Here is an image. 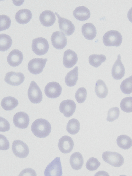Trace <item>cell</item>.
Returning <instances> with one entry per match:
<instances>
[{
	"label": "cell",
	"mask_w": 132,
	"mask_h": 176,
	"mask_svg": "<svg viewBox=\"0 0 132 176\" xmlns=\"http://www.w3.org/2000/svg\"><path fill=\"white\" fill-rule=\"evenodd\" d=\"M24 79V75L22 73L10 71L6 74L4 80L6 83L11 85L17 86L21 84Z\"/></svg>",
	"instance_id": "cell-12"
},
{
	"label": "cell",
	"mask_w": 132,
	"mask_h": 176,
	"mask_svg": "<svg viewBox=\"0 0 132 176\" xmlns=\"http://www.w3.org/2000/svg\"><path fill=\"white\" fill-rule=\"evenodd\" d=\"M100 164V162L97 158L92 157L87 161L86 164V167L88 170L93 171L97 170Z\"/></svg>",
	"instance_id": "cell-34"
},
{
	"label": "cell",
	"mask_w": 132,
	"mask_h": 176,
	"mask_svg": "<svg viewBox=\"0 0 132 176\" xmlns=\"http://www.w3.org/2000/svg\"><path fill=\"white\" fill-rule=\"evenodd\" d=\"M0 150H6L9 148V143L7 138L4 135L0 134Z\"/></svg>",
	"instance_id": "cell-37"
},
{
	"label": "cell",
	"mask_w": 132,
	"mask_h": 176,
	"mask_svg": "<svg viewBox=\"0 0 132 176\" xmlns=\"http://www.w3.org/2000/svg\"><path fill=\"white\" fill-rule=\"evenodd\" d=\"M49 48L47 40L45 38L39 37L32 41V48L34 52L38 55H43L47 53Z\"/></svg>",
	"instance_id": "cell-4"
},
{
	"label": "cell",
	"mask_w": 132,
	"mask_h": 176,
	"mask_svg": "<svg viewBox=\"0 0 132 176\" xmlns=\"http://www.w3.org/2000/svg\"><path fill=\"white\" fill-rule=\"evenodd\" d=\"M73 15L76 19L80 21L87 20L90 16L89 10L87 7L81 6L76 8L73 11Z\"/></svg>",
	"instance_id": "cell-22"
},
{
	"label": "cell",
	"mask_w": 132,
	"mask_h": 176,
	"mask_svg": "<svg viewBox=\"0 0 132 176\" xmlns=\"http://www.w3.org/2000/svg\"><path fill=\"white\" fill-rule=\"evenodd\" d=\"M47 61V58H33L28 64V69L33 74H38L43 71Z\"/></svg>",
	"instance_id": "cell-8"
},
{
	"label": "cell",
	"mask_w": 132,
	"mask_h": 176,
	"mask_svg": "<svg viewBox=\"0 0 132 176\" xmlns=\"http://www.w3.org/2000/svg\"><path fill=\"white\" fill-rule=\"evenodd\" d=\"M62 171L60 157H56L48 164L44 172L45 176H62Z\"/></svg>",
	"instance_id": "cell-5"
},
{
	"label": "cell",
	"mask_w": 132,
	"mask_h": 176,
	"mask_svg": "<svg viewBox=\"0 0 132 176\" xmlns=\"http://www.w3.org/2000/svg\"><path fill=\"white\" fill-rule=\"evenodd\" d=\"M116 142L119 147L124 150L128 149L132 146V139L125 135L119 136L117 138Z\"/></svg>",
	"instance_id": "cell-27"
},
{
	"label": "cell",
	"mask_w": 132,
	"mask_h": 176,
	"mask_svg": "<svg viewBox=\"0 0 132 176\" xmlns=\"http://www.w3.org/2000/svg\"><path fill=\"white\" fill-rule=\"evenodd\" d=\"M55 14L58 18L59 25L60 31L67 36L72 35L75 30V27L73 23L70 20L60 17L57 12H55Z\"/></svg>",
	"instance_id": "cell-10"
},
{
	"label": "cell",
	"mask_w": 132,
	"mask_h": 176,
	"mask_svg": "<svg viewBox=\"0 0 132 176\" xmlns=\"http://www.w3.org/2000/svg\"><path fill=\"white\" fill-rule=\"evenodd\" d=\"M12 44V39L8 35L2 34L0 35V50L4 51L8 50Z\"/></svg>",
	"instance_id": "cell-28"
},
{
	"label": "cell",
	"mask_w": 132,
	"mask_h": 176,
	"mask_svg": "<svg viewBox=\"0 0 132 176\" xmlns=\"http://www.w3.org/2000/svg\"><path fill=\"white\" fill-rule=\"evenodd\" d=\"M32 17L31 11L27 9H23L18 11L16 13L15 18L16 21L21 24L28 23Z\"/></svg>",
	"instance_id": "cell-20"
},
{
	"label": "cell",
	"mask_w": 132,
	"mask_h": 176,
	"mask_svg": "<svg viewBox=\"0 0 132 176\" xmlns=\"http://www.w3.org/2000/svg\"><path fill=\"white\" fill-rule=\"evenodd\" d=\"M23 59V55L20 51L14 49L9 54L7 57L8 64L12 67H16L20 65Z\"/></svg>",
	"instance_id": "cell-17"
},
{
	"label": "cell",
	"mask_w": 132,
	"mask_h": 176,
	"mask_svg": "<svg viewBox=\"0 0 132 176\" xmlns=\"http://www.w3.org/2000/svg\"><path fill=\"white\" fill-rule=\"evenodd\" d=\"M29 118L28 115L23 112L16 113L14 116L13 121L14 125L20 129L27 127L29 122Z\"/></svg>",
	"instance_id": "cell-15"
},
{
	"label": "cell",
	"mask_w": 132,
	"mask_h": 176,
	"mask_svg": "<svg viewBox=\"0 0 132 176\" xmlns=\"http://www.w3.org/2000/svg\"><path fill=\"white\" fill-rule=\"evenodd\" d=\"M19 176H36V172L33 169L27 168L23 170Z\"/></svg>",
	"instance_id": "cell-39"
},
{
	"label": "cell",
	"mask_w": 132,
	"mask_h": 176,
	"mask_svg": "<svg viewBox=\"0 0 132 176\" xmlns=\"http://www.w3.org/2000/svg\"><path fill=\"white\" fill-rule=\"evenodd\" d=\"M0 31L5 30L8 29L10 27L11 23L10 18L5 15H1L0 16Z\"/></svg>",
	"instance_id": "cell-36"
},
{
	"label": "cell",
	"mask_w": 132,
	"mask_h": 176,
	"mask_svg": "<svg viewBox=\"0 0 132 176\" xmlns=\"http://www.w3.org/2000/svg\"><path fill=\"white\" fill-rule=\"evenodd\" d=\"M62 91V89L60 85L55 82L48 83L44 89L46 96L51 98H56L58 97L61 94Z\"/></svg>",
	"instance_id": "cell-11"
},
{
	"label": "cell",
	"mask_w": 132,
	"mask_h": 176,
	"mask_svg": "<svg viewBox=\"0 0 132 176\" xmlns=\"http://www.w3.org/2000/svg\"><path fill=\"white\" fill-rule=\"evenodd\" d=\"M28 95L29 100L34 103H40L42 100L43 95L41 91L37 84L32 81L28 91Z\"/></svg>",
	"instance_id": "cell-7"
},
{
	"label": "cell",
	"mask_w": 132,
	"mask_h": 176,
	"mask_svg": "<svg viewBox=\"0 0 132 176\" xmlns=\"http://www.w3.org/2000/svg\"><path fill=\"white\" fill-rule=\"evenodd\" d=\"M81 31L85 38L89 40L94 39L97 34L95 26L92 23H86L83 24L81 28Z\"/></svg>",
	"instance_id": "cell-21"
},
{
	"label": "cell",
	"mask_w": 132,
	"mask_h": 176,
	"mask_svg": "<svg viewBox=\"0 0 132 176\" xmlns=\"http://www.w3.org/2000/svg\"><path fill=\"white\" fill-rule=\"evenodd\" d=\"M95 91L96 95L99 98H105L108 94V89L105 83L102 80H97L95 84Z\"/></svg>",
	"instance_id": "cell-24"
},
{
	"label": "cell",
	"mask_w": 132,
	"mask_h": 176,
	"mask_svg": "<svg viewBox=\"0 0 132 176\" xmlns=\"http://www.w3.org/2000/svg\"><path fill=\"white\" fill-rule=\"evenodd\" d=\"M106 59V56L103 54H93L89 58V61L90 65L95 67L100 66Z\"/></svg>",
	"instance_id": "cell-30"
},
{
	"label": "cell",
	"mask_w": 132,
	"mask_h": 176,
	"mask_svg": "<svg viewBox=\"0 0 132 176\" xmlns=\"http://www.w3.org/2000/svg\"><path fill=\"white\" fill-rule=\"evenodd\" d=\"M121 109L126 113L132 112V97H126L123 98L120 103Z\"/></svg>",
	"instance_id": "cell-32"
},
{
	"label": "cell",
	"mask_w": 132,
	"mask_h": 176,
	"mask_svg": "<svg viewBox=\"0 0 132 176\" xmlns=\"http://www.w3.org/2000/svg\"><path fill=\"white\" fill-rule=\"evenodd\" d=\"M51 41L53 46L58 49H63L67 45V38L65 34L62 31L54 32L52 35Z\"/></svg>",
	"instance_id": "cell-9"
},
{
	"label": "cell",
	"mask_w": 132,
	"mask_h": 176,
	"mask_svg": "<svg viewBox=\"0 0 132 176\" xmlns=\"http://www.w3.org/2000/svg\"><path fill=\"white\" fill-rule=\"evenodd\" d=\"M121 59V56L119 54L112 69V76L116 80L121 79L125 74V68Z\"/></svg>",
	"instance_id": "cell-16"
},
{
	"label": "cell",
	"mask_w": 132,
	"mask_h": 176,
	"mask_svg": "<svg viewBox=\"0 0 132 176\" xmlns=\"http://www.w3.org/2000/svg\"><path fill=\"white\" fill-rule=\"evenodd\" d=\"M83 162V156L79 152L73 153L70 157V164L74 170H78L81 169Z\"/></svg>",
	"instance_id": "cell-23"
},
{
	"label": "cell",
	"mask_w": 132,
	"mask_h": 176,
	"mask_svg": "<svg viewBox=\"0 0 132 176\" xmlns=\"http://www.w3.org/2000/svg\"><path fill=\"white\" fill-rule=\"evenodd\" d=\"M87 95L86 89L83 87L79 88L76 92L75 98L77 102L79 103H82L85 100Z\"/></svg>",
	"instance_id": "cell-35"
},
{
	"label": "cell",
	"mask_w": 132,
	"mask_h": 176,
	"mask_svg": "<svg viewBox=\"0 0 132 176\" xmlns=\"http://www.w3.org/2000/svg\"><path fill=\"white\" fill-rule=\"evenodd\" d=\"M120 88L122 92L125 94H129L132 93V75L122 82Z\"/></svg>",
	"instance_id": "cell-31"
},
{
	"label": "cell",
	"mask_w": 132,
	"mask_h": 176,
	"mask_svg": "<svg viewBox=\"0 0 132 176\" xmlns=\"http://www.w3.org/2000/svg\"><path fill=\"white\" fill-rule=\"evenodd\" d=\"M77 60V56L74 51L71 49L65 51L64 54L63 63L65 67H72L76 63Z\"/></svg>",
	"instance_id": "cell-19"
},
{
	"label": "cell",
	"mask_w": 132,
	"mask_h": 176,
	"mask_svg": "<svg viewBox=\"0 0 132 176\" xmlns=\"http://www.w3.org/2000/svg\"><path fill=\"white\" fill-rule=\"evenodd\" d=\"M80 128V124L79 121L75 118L70 120L66 126L67 131L69 133L74 135L77 133Z\"/></svg>",
	"instance_id": "cell-29"
},
{
	"label": "cell",
	"mask_w": 132,
	"mask_h": 176,
	"mask_svg": "<svg viewBox=\"0 0 132 176\" xmlns=\"http://www.w3.org/2000/svg\"><path fill=\"white\" fill-rule=\"evenodd\" d=\"M78 68L75 67L72 70L68 73L65 77V82L69 87L74 86L78 80Z\"/></svg>",
	"instance_id": "cell-26"
},
{
	"label": "cell",
	"mask_w": 132,
	"mask_h": 176,
	"mask_svg": "<svg viewBox=\"0 0 132 176\" xmlns=\"http://www.w3.org/2000/svg\"><path fill=\"white\" fill-rule=\"evenodd\" d=\"M74 146L73 140L72 138L68 136H64L59 139L58 147L60 150L64 153H68L73 149Z\"/></svg>",
	"instance_id": "cell-13"
},
{
	"label": "cell",
	"mask_w": 132,
	"mask_h": 176,
	"mask_svg": "<svg viewBox=\"0 0 132 176\" xmlns=\"http://www.w3.org/2000/svg\"><path fill=\"white\" fill-rule=\"evenodd\" d=\"M39 19L41 23L43 25L50 27L54 24L56 20V17L55 14L52 11L46 10L41 13Z\"/></svg>",
	"instance_id": "cell-18"
},
{
	"label": "cell",
	"mask_w": 132,
	"mask_h": 176,
	"mask_svg": "<svg viewBox=\"0 0 132 176\" xmlns=\"http://www.w3.org/2000/svg\"><path fill=\"white\" fill-rule=\"evenodd\" d=\"M51 130V124L47 120L42 118L36 119L32 123L31 130L36 137L44 138L47 136Z\"/></svg>",
	"instance_id": "cell-1"
},
{
	"label": "cell",
	"mask_w": 132,
	"mask_h": 176,
	"mask_svg": "<svg viewBox=\"0 0 132 176\" xmlns=\"http://www.w3.org/2000/svg\"><path fill=\"white\" fill-rule=\"evenodd\" d=\"M12 149L14 154L17 157L24 158L27 157L29 152V148L27 145L20 140H15L13 143Z\"/></svg>",
	"instance_id": "cell-6"
},
{
	"label": "cell",
	"mask_w": 132,
	"mask_h": 176,
	"mask_svg": "<svg viewBox=\"0 0 132 176\" xmlns=\"http://www.w3.org/2000/svg\"><path fill=\"white\" fill-rule=\"evenodd\" d=\"M10 124L7 120L2 117H0V131L5 132L9 130L10 129Z\"/></svg>",
	"instance_id": "cell-38"
},
{
	"label": "cell",
	"mask_w": 132,
	"mask_h": 176,
	"mask_svg": "<svg viewBox=\"0 0 132 176\" xmlns=\"http://www.w3.org/2000/svg\"><path fill=\"white\" fill-rule=\"evenodd\" d=\"M103 160L110 165L115 167L121 166L124 162L123 157L117 152L106 151L102 154Z\"/></svg>",
	"instance_id": "cell-3"
},
{
	"label": "cell",
	"mask_w": 132,
	"mask_h": 176,
	"mask_svg": "<svg viewBox=\"0 0 132 176\" xmlns=\"http://www.w3.org/2000/svg\"><path fill=\"white\" fill-rule=\"evenodd\" d=\"M18 102L15 98L9 96L3 98L1 102L2 108L7 111L12 110L18 105Z\"/></svg>",
	"instance_id": "cell-25"
},
{
	"label": "cell",
	"mask_w": 132,
	"mask_h": 176,
	"mask_svg": "<svg viewBox=\"0 0 132 176\" xmlns=\"http://www.w3.org/2000/svg\"><path fill=\"white\" fill-rule=\"evenodd\" d=\"M119 114L120 111L118 107L111 108L108 112L106 120L110 122H113L119 117Z\"/></svg>",
	"instance_id": "cell-33"
},
{
	"label": "cell",
	"mask_w": 132,
	"mask_h": 176,
	"mask_svg": "<svg viewBox=\"0 0 132 176\" xmlns=\"http://www.w3.org/2000/svg\"><path fill=\"white\" fill-rule=\"evenodd\" d=\"M122 40V36L121 33L115 30L107 31L103 37V43L106 46H119L121 45Z\"/></svg>",
	"instance_id": "cell-2"
},
{
	"label": "cell",
	"mask_w": 132,
	"mask_h": 176,
	"mask_svg": "<svg viewBox=\"0 0 132 176\" xmlns=\"http://www.w3.org/2000/svg\"><path fill=\"white\" fill-rule=\"evenodd\" d=\"M127 16L129 20L132 23V7L129 10L127 13Z\"/></svg>",
	"instance_id": "cell-40"
},
{
	"label": "cell",
	"mask_w": 132,
	"mask_h": 176,
	"mask_svg": "<svg viewBox=\"0 0 132 176\" xmlns=\"http://www.w3.org/2000/svg\"><path fill=\"white\" fill-rule=\"evenodd\" d=\"M76 106L75 103L72 100L70 99L64 100L62 101L60 104V111L65 117H69L74 113Z\"/></svg>",
	"instance_id": "cell-14"
}]
</instances>
